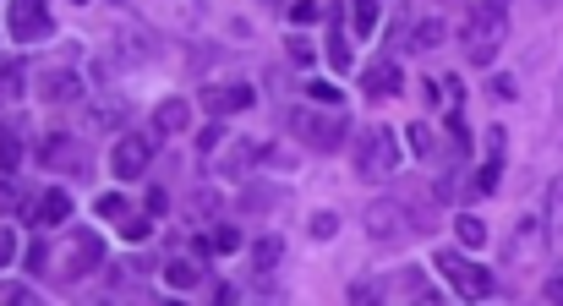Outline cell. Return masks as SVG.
I'll list each match as a JSON object with an SVG mask.
<instances>
[{
  "label": "cell",
  "instance_id": "cell-28",
  "mask_svg": "<svg viewBox=\"0 0 563 306\" xmlns=\"http://www.w3.org/2000/svg\"><path fill=\"white\" fill-rule=\"evenodd\" d=\"M318 17H323L318 0H296V6H290V22H296V28H307V22H318Z\"/></svg>",
  "mask_w": 563,
  "mask_h": 306
},
{
  "label": "cell",
  "instance_id": "cell-19",
  "mask_svg": "<svg viewBox=\"0 0 563 306\" xmlns=\"http://www.w3.org/2000/svg\"><path fill=\"white\" fill-rule=\"evenodd\" d=\"M378 17H383V0H350V28H356L361 39L378 33Z\"/></svg>",
  "mask_w": 563,
  "mask_h": 306
},
{
  "label": "cell",
  "instance_id": "cell-2",
  "mask_svg": "<svg viewBox=\"0 0 563 306\" xmlns=\"http://www.w3.org/2000/svg\"><path fill=\"white\" fill-rule=\"evenodd\" d=\"M290 132H296L307 148L334 153L339 143H345V132H350V126H345V115H339V110H328V104H323V110H318V104H301V110H290Z\"/></svg>",
  "mask_w": 563,
  "mask_h": 306
},
{
  "label": "cell",
  "instance_id": "cell-39",
  "mask_svg": "<svg viewBox=\"0 0 563 306\" xmlns=\"http://www.w3.org/2000/svg\"><path fill=\"white\" fill-rule=\"evenodd\" d=\"M542 296H547V301H563V279H547V285H542Z\"/></svg>",
  "mask_w": 563,
  "mask_h": 306
},
{
  "label": "cell",
  "instance_id": "cell-22",
  "mask_svg": "<svg viewBox=\"0 0 563 306\" xmlns=\"http://www.w3.org/2000/svg\"><path fill=\"white\" fill-rule=\"evenodd\" d=\"M22 164V137L11 126H0V175H11Z\"/></svg>",
  "mask_w": 563,
  "mask_h": 306
},
{
  "label": "cell",
  "instance_id": "cell-11",
  "mask_svg": "<svg viewBox=\"0 0 563 306\" xmlns=\"http://www.w3.org/2000/svg\"><path fill=\"white\" fill-rule=\"evenodd\" d=\"M77 93H82V82L72 66H50V72L39 77V99L44 104H77Z\"/></svg>",
  "mask_w": 563,
  "mask_h": 306
},
{
  "label": "cell",
  "instance_id": "cell-21",
  "mask_svg": "<svg viewBox=\"0 0 563 306\" xmlns=\"http://www.w3.org/2000/svg\"><path fill=\"white\" fill-rule=\"evenodd\" d=\"M164 285L170 290H197L203 285V263H170L164 268Z\"/></svg>",
  "mask_w": 563,
  "mask_h": 306
},
{
  "label": "cell",
  "instance_id": "cell-8",
  "mask_svg": "<svg viewBox=\"0 0 563 306\" xmlns=\"http://www.w3.org/2000/svg\"><path fill=\"white\" fill-rule=\"evenodd\" d=\"M263 143H252V137H230V148L214 153V175H225V181H246L252 175V164L263 159Z\"/></svg>",
  "mask_w": 563,
  "mask_h": 306
},
{
  "label": "cell",
  "instance_id": "cell-26",
  "mask_svg": "<svg viewBox=\"0 0 563 306\" xmlns=\"http://www.w3.org/2000/svg\"><path fill=\"white\" fill-rule=\"evenodd\" d=\"M498 181H503V159H487L476 170V192H498Z\"/></svg>",
  "mask_w": 563,
  "mask_h": 306
},
{
  "label": "cell",
  "instance_id": "cell-33",
  "mask_svg": "<svg viewBox=\"0 0 563 306\" xmlns=\"http://www.w3.org/2000/svg\"><path fill=\"white\" fill-rule=\"evenodd\" d=\"M405 132H410V148H416V153H432V126H427V121L405 126Z\"/></svg>",
  "mask_w": 563,
  "mask_h": 306
},
{
  "label": "cell",
  "instance_id": "cell-42",
  "mask_svg": "<svg viewBox=\"0 0 563 306\" xmlns=\"http://www.w3.org/2000/svg\"><path fill=\"white\" fill-rule=\"evenodd\" d=\"M558 208H563V181H558Z\"/></svg>",
  "mask_w": 563,
  "mask_h": 306
},
{
  "label": "cell",
  "instance_id": "cell-17",
  "mask_svg": "<svg viewBox=\"0 0 563 306\" xmlns=\"http://www.w3.org/2000/svg\"><path fill=\"white\" fill-rule=\"evenodd\" d=\"M186 121H192V110H186V99H164L154 110V137H181Z\"/></svg>",
  "mask_w": 563,
  "mask_h": 306
},
{
  "label": "cell",
  "instance_id": "cell-4",
  "mask_svg": "<svg viewBox=\"0 0 563 306\" xmlns=\"http://www.w3.org/2000/svg\"><path fill=\"white\" fill-rule=\"evenodd\" d=\"M432 263H438V274L449 279V285L460 290L465 301H487L492 290H498V285H492V268L471 263V257H465V252H449V246H443V252L432 257Z\"/></svg>",
  "mask_w": 563,
  "mask_h": 306
},
{
  "label": "cell",
  "instance_id": "cell-5",
  "mask_svg": "<svg viewBox=\"0 0 563 306\" xmlns=\"http://www.w3.org/2000/svg\"><path fill=\"white\" fill-rule=\"evenodd\" d=\"M6 28L11 44H39L55 33V11L50 0H6Z\"/></svg>",
  "mask_w": 563,
  "mask_h": 306
},
{
  "label": "cell",
  "instance_id": "cell-13",
  "mask_svg": "<svg viewBox=\"0 0 563 306\" xmlns=\"http://www.w3.org/2000/svg\"><path fill=\"white\" fill-rule=\"evenodd\" d=\"M82 121H88V132H115V126L126 121V99H121V93H104V99L88 104Z\"/></svg>",
  "mask_w": 563,
  "mask_h": 306
},
{
  "label": "cell",
  "instance_id": "cell-24",
  "mask_svg": "<svg viewBox=\"0 0 563 306\" xmlns=\"http://www.w3.org/2000/svg\"><path fill=\"white\" fill-rule=\"evenodd\" d=\"M22 93V61H0V104Z\"/></svg>",
  "mask_w": 563,
  "mask_h": 306
},
{
  "label": "cell",
  "instance_id": "cell-40",
  "mask_svg": "<svg viewBox=\"0 0 563 306\" xmlns=\"http://www.w3.org/2000/svg\"><path fill=\"white\" fill-rule=\"evenodd\" d=\"M17 203V186H0V208H11Z\"/></svg>",
  "mask_w": 563,
  "mask_h": 306
},
{
  "label": "cell",
  "instance_id": "cell-36",
  "mask_svg": "<svg viewBox=\"0 0 563 306\" xmlns=\"http://www.w3.org/2000/svg\"><path fill=\"white\" fill-rule=\"evenodd\" d=\"M487 159H503V126H492L487 132Z\"/></svg>",
  "mask_w": 563,
  "mask_h": 306
},
{
  "label": "cell",
  "instance_id": "cell-37",
  "mask_svg": "<svg viewBox=\"0 0 563 306\" xmlns=\"http://www.w3.org/2000/svg\"><path fill=\"white\" fill-rule=\"evenodd\" d=\"M11 252H17V235H11V230H0V268L11 263Z\"/></svg>",
  "mask_w": 563,
  "mask_h": 306
},
{
  "label": "cell",
  "instance_id": "cell-34",
  "mask_svg": "<svg viewBox=\"0 0 563 306\" xmlns=\"http://www.w3.org/2000/svg\"><path fill=\"white\" fill-rule=\"evenodd\" d=\"M214 246H219V252H236V246H241V230H236V225H219V230H214Z\"/></svg>",
  "mask_w": 563,
  "mask_h": 306
},
{
  "label": "cell",
  "instance_id": "cell-41",
  "mask_svg": "<svg viewBox=\"0 0 563 306\" xmlns=\"http://www.w3.org/2000/svg\"><path fill=\"white\" fill-rule=\"evenodd\" d=\"M482 6H492V11H503V6H509V0H482Z\"/></svg>",
  "mask_w": 563,
  "mask_h": 306
},
{
  "label": "cell",
  "instance_id": "cell-16",
  "mask_svg": "<svg viewBox=\"0 0 563 306\" xmlns=\"http://www.w3.org/2000/svg\"><path fill=\"white\" fill-rule=\"evenodd\" d=\"M66 219H72V192H61V186L33 203V225H66Z\"/></svg>",
  "mask_w": 563,
  "mask_h": 306
},
{
  "label": "cell",
  "instance_id": "cell-38",
  "mask_svg": "<svg viewBox=\"0 0 563 306\" xmlns=\"http://www.w3.org/2000/svg\"><path fill=\"white\" fill-rule=\"evenodd\" d=\"M553 252H558V263H563V208H558V219H553Z\"/></svg>",
  "mask_w": 563,
  "mask_h": 306
},
{
  "label": "cell",
  "instance_id": "cell-31",
  "mask_svg": "<svg viewBox=\"0 0 563 306\" xmlns=\"http://www.w3.org/2000/svg\"><path fill=\"white\" fill-rule=\"evenodd\" d=\"M328 61H334L339 72H345V66L356 61V55H350V44H345V33H334V39H328Z\"/></svg>",
  "mask_w": 563,
  "mask_h": 306
},
{
  "label": "cell",
  "instance_id": "cell-30",
  "mask_svg": "<svg viewBox=\"0 0 563 306\" xmlns=\"http://www.w3.org/2000/svg\"><path fill=\"white\" fill-rule=\"evenodd\" d=\"M121 235H126V241H148V235H154V219H143V214H137V219H126V225H121Z\"/></svg>",
  "mask_w": 563,
  "mask_h": 306
},
{
  "label": "cell",
  "instance_id": "cell-3",
  "mask_svg": "<svg viewBox=\"0 0 563 306\" xmlns=\"http://www.w3.org/2000/svg\"><path fill=\"white\" fill-rule=\"evenodd\" d=\"M104 263V235L99 230H66V241L55 246V274L61 279H88Z\"/></svg>",
  "mask_w": 563,
  "mask_h": 306
},
{
  "label": "cell",
  "instance_id": "cell-14",
  "mask_svg": "<svg viewBox=\"0 0 563 306\" xmlns=\"http://www.w3.org/2000/svg\"><path fill=\"white\" fill-rule=\"evenodd\" d=\"M361 88H367L372 99H389V93L405 88V77H400V66H394V61H378V66H367V72H361Z\"/></svg>",
  "mask_w": 563,
  "mask_h": 306
},
{
  "label": "cell",
  "instance_id": "cell-29",
  "mask_svg": "<svg viewBox=\"0 0 563 306\" xmlns=\"http://www.w3.org/2000/svg\"><path fill=\"white\" fill-rule=\"evenodd\" d=\"M307 93H312V104H328V110H339V88H334V82H307Z\"/></svg>",
  "mask_w": 563,
  "mask_h": 306
},
{
  "label": "cell",
  "instance_id": "cell-20",
  "mask_svg": "<svg viewBox=\"0 0 563 306\" xmlns=\"http://www.w3.org/2000/svg\"><path fill=\"white\" fill-rule=\"evenodd\" d=\"M449 39V28H443L438 17H427V22H416V33H410V44L405 50H416V55H427V50H438V44Z\"/></svg>",
  "mask_w": 563,
  "mask_h": 306
},
{
  "label": "cell",
  "instance_id": "cell-18",
  "mask_svg": "<svg viewBox=\"0 0 563 306\" xmlns=\"http://www.w3.org/2000/svg\"><path fill=\"white\" fill-rule=\"evenodd\" d=\"M279 257H285V241L279 235H263V241H252V274H274L279 268Z\"/></svg>",
  "mask_w": 563,
  "mask_h": 306
},
{
  "label": "cell",
  "instance_id": "cell-9",
  "mask_svg": "<svg viewBox=\"0 0 563 306\" xmlns=\"http://www.w3.org/2000/svg\"><path fill=\"white\" fill-rule=\"evenodd\" d=\"M361 225H367L372 241H400V235H405V203L378 197V203L367 208V219H361Z\"/></svg>",
  "mask_w": 563,
  "mask_h": 306
},
{
  "label": "cell",
  "instance_id": "cell-35",
  "mask_svg": "<svg viewBox=\"0 0 563 306\" xmlns=\"http://www.w3.org/2000/svg\"><path fill=\"white\" fill-rule=\"evenodd\" d=\"M492 93H498V99H520V82H514L509 72H498L492 77Z\"/></svg>",
  "mask_w": 563,
  "mask_h": 306
},
{
  "label": "cell",
  "instance_id": "cell-25",
  "mask_svg": "<svg viewBox=\"0 0 563 306\" xmlns=\"http://www.w3.org/2000/svg\"><path fill=\"white\" fill-rule=\"evenodd\" d=\"M307 235H312V241H334V235H339V214H328V208H323V214H312Z\"/></svg>",
  "mask_w": 563,
  "mask_h": 306
},
{
  "label": "cell",
  "instance_id": "cell-27",
  "mask_svg": "<svg viewBox=\"0 0 563 306\" xmlns=\"http://www.w3.org/2000/svg\"><path fill=\"white\" fill-rule=\"evenodd\" d=\"M0 301L28 306V301H33V285H22V279H0Z\"/></svg>",
  "mask_w": 563,
  "mask_h": 306
},
{
  "label": "cell",
  "instance_id": "cell-32",
  "mask_svg": "<svg viewBox=\"0 0 563 306\" xmlns=\"http://www.w3.org/2000/svg\"><path fill=\"white\" fill-rule=\"evenodd\" d=\"M93 208H99L104 219H121V214H126V197H121V192H104V197H99V203H93Z\"/></svg>",
  "mask_w": 563,
  "mask_h": 306
},
{
  "label": "cell",
  "instance_id": "cell-1",
  "mask_svg": "<svg viewBox=\"0 0 563 306\" xmlns=\"http://www.w3.org/2000/svg\"><path fill=\"white\" fill-rule=\"evenodd\" d=\"M394 170H400V137H394V126H367L356 137V175L361 181H389Z\"/></svg>",
  "mask_w": 563,
  "mask_h": 306
},
{
  "label": "cell",
  "instance_id": "cell-10",
  "mask_svg": "<svg viewBox=\"0 0 563 306\" xmlns=\"http://www.w3.org/2000/svg\"><path fill=\"white\" fill-rule=\"evenodd\" d=\"M432 301V285H427V274L421 268H400V274H389V279H378V301Z\"/></svg>",
  "mask_w": 563,
  "mask_h": 306
},
{
  "label": "cell",
  "instance_id": "cell-15",
  "mask_svg": "<svg viewBox=\"0 0 563 306\" xmlns=\"http://www.w3.org/2000/svg\"><path fill=\"white\" fill-rule=\"evenodd\" d=\"M536 246H542V225H536V214H525L509 235V263H531Z\"/></svg>",
  "mask_w": 563,
  "mask_h": 306
},
{
  "label": "cell",
  "instance_id": "cell-7",
  "mask_svg": "<svg viewBox=\"0 0 563 306\" xmlns=\"http://www.w3.org/2000/svg\"><path fill=\"white\" fill-rule=\"evenodd\" d=\"M148 159H154V137H143V132H126L121 143H115V153H110V170H115V181H143Z\"/></svg>",
  "mask_w": 563,
  "mask_h": 306
},
{
  "label": "cell",
  "instance_id": "cell-6",
  "mask_svg": "<svg viewBox=\"0 0 563 306\" xmlns=\"http://www.w3.org/2000/svg\"><path fill=\"white\" fill-rule=\"evenodd\" d=\"M498 50H503V11L476 6L471 28H465V55H471L476 66H492L498 61Z\"/></svg>",
  "mask_w": 563,
  "mask_h": 306
},
{
  "label": "cell",
  "instance_id": "cell-12",
  "mask_svg": "<svg viewBox=\"0 0 563 306\" xmlns=\"http://www.w3.org/2000/svg\"><path fill=\"white\" fill-rule=\"evenodd\" d=\"M252 99H257V93L246 88V82H219V88H208V93H203V104H208V110H214V115H236V110H252Z\"/></svg>",
  "mask_w": 563,
  "mask_h": 306
},
{
  "label": "cell",
  "instance_id": "cell-23",
  "mask_svg": "<svg viewBox=\"0 0 563 306\" xmlns=\"http://www.w3.org/2000/svg\"><path fill=\"white\" fill-rule=\"evenodd\" d=\"M454 235H460L465 246H487V225H482L476 214H460V219H454Z\"/></svg>",
  "mask_w": 563,
  "mask_h": 306
}]
</instances>
